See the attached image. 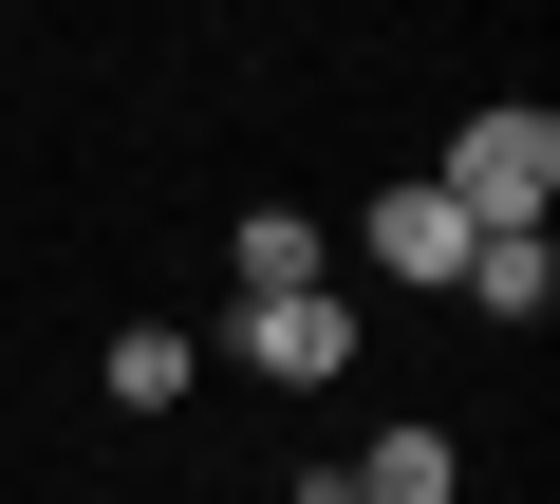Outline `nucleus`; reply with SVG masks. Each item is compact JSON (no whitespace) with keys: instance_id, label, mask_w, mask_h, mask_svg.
Returning a JSON list of instances; mask_svg holds the SVG:
<instances>
[{"instance_id":"f257e3e1","label":"nucleus","mask_w":560,"mask_h":504,"mask_svg":"<svg viewBox=\"0 0 560 504\" xmlns=\"http://www.w3.org/2000/svg\"><path fill=\"white\" fill-rule=\"evenodd\" d=\"M430 187L467 206V243H486V224H541V206H560V113H541V94H504V113H467Z\"/></svg>"},{"instance_id":"f03ea898","label":"nucleus","mask_w":560,"mask_h":504,"mask_svg":"<svg viewBox=\"0 0 560 504\" xmlns=\"http://www.w3.org/2000/svg\"><path fill=\"white\" fill-rule=\"evenodd\" d=\"M224 337H243V374H280V392H318V374H355V300H243Z\"/></svg>"},{"instance_id":"7ed1b4c3","label":"nucleus","mask_w":560,"mask_h":504,"mask_svg":"<svg viewBox=\"0 0 560 504\" xmlns=\"http://www.w3.org/2000/svg\"><path fill=\"white\" fill-rule=\"evenodd\" d=\"M374 262H393V281H467V206H448L430 168H411V187H374Z\"/></svg>"},{"instance_id":"20e7f679","label":"nucleus","mask_w":560,"mask_h":504,"mask_svg":"<svg viewBox=\"0 0 560 504\" xmlns=\"http://www.w3.org/2000/svg\"><path fill=\"white\" fill-rule=\"evenodd\" d=\"M448 300H467V318H541V300H560V243H541V224H486Z\"/></svg>"},{"instance_id":"39448f33","label":"nucleus","mask_w":560,"mask_h":504,"mask_svg":"<svg viewBox=\"0 0 560 504\" xmlns=\"http://www.w3.org/2000/svg\"><path fill=\"white\" fill-rule=\"evenodd\" d=\"M224 262H243V300H318V224H300V206H261Z\"/></svg>"},{"instance_id":"423d86ee","label":"nucleus","mask_w":560,"mask_h":504,"mask_svg":"<svg viewBox=\"0 0 560 504\" xmlns=\"http://www.w3.org/2000/svg\"><path fill=\"white\" fill-rule=\"evenodd\" d=\"M187 374H206V355H187L168 318H131V337H113V411H187Z\"/></svg>"},{"instance_id":"0eeeda50","label":"nucleus","mask_w":560,"mask_h":504,"mask_svg":"<svg viewBox=\"0 0 560 504\" xmlns=\"http://www.w3.org/2000/svg\"><path fill=\"white\" fill-rule=\"evenodd\" d=\"M355 504H448V430H393V448L355 467Z\"/></svg>"}]
</instances>
